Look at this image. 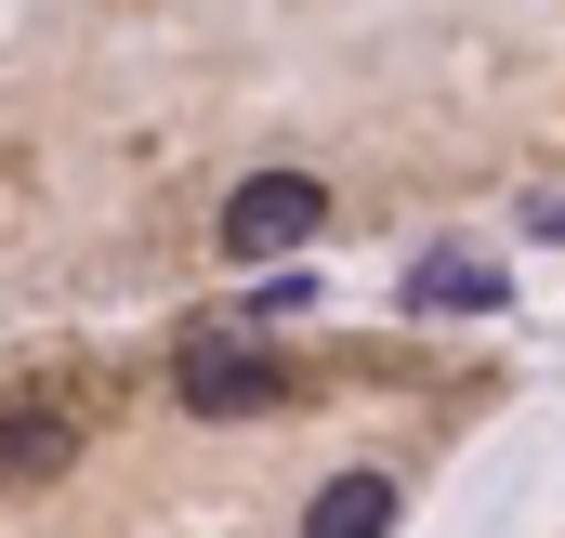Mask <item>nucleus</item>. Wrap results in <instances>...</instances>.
Instances as JSON below:
<instances>
[{"label":"nucleus","mask_w":565,"mask_h":538,"mask_svg":"<svg viewBox=\"0 0 565 538\" xmlns=\"http://www.w3.org/2000/svg\"><path fill=\"white\" fill-rule=\"evenodd\" d=\"M316 224H329V184H316V171H250L211 237H224V263H289Z\"/></svg>","instance_id":"obj_1"},{"label":"nucleus","mask_w":565,"mask_h":538,"mask_svg":"<svg viewBox=\"0 0 565 538\" xmlns=\"http://www.w3.org/2000/svg\"><path fill=\"white\" fill-rule=\"evenodd\" d=\"M277 395V355L250 342V329H184V407H264Z\"/></svg>","instance_id":"obj_2"},{"label":"nucleus","mask_w":565,"mask_h":538,"mask_svg":"<svg viewBox=\"0 0 565 538\" xmlns=\"http://www.w3.org/2000/svg\"><path fill=\"white\" fill-rule=\"evenodd\" d=\"M302 538H395V473H329L302 499Z\"/></svg>","instance_id":"obj_3"},{"label":"nucleus","mask_w":565,"mask_h":538,"mask_svg":"<svg viewBox=\"0 0 565 538\" xmlns=\"http://www.w3.org/2000/svg\"><path fill=\"white\" fill-rule=\"evenodd\" d=\"M79 460V420L66 407H0V486H40Z\"/></svg>","instance_id":"obj_4"},{"label":"nucleus","mask_w":565,"mask_h":538,"mask_svg":"<svg viewBox=\"0 0 565 538\" xmlns=\"http://www.w3.org/2000/svg\"><path fill=\"white\" fill-rule=\"evenodd\" d=\"M408 302H422V315H487V302H500V263L434 250V263H408Z\"/></svg>","instance_id":"obj_5"},{"label":"nucleus","mask_w":565,"mask_h":538,"mask_svg":"<svg viewBox=\"0 0 565 538\" xmlns=\"http://www.w3.org/2000/svg\"><path fill=\"white\" fill-rule=\"evenodd\" d=\"M526 224H540V237H553V250H565V197H526Z\"/></svg>","instance_id":"obj_6"}]
</instances>
